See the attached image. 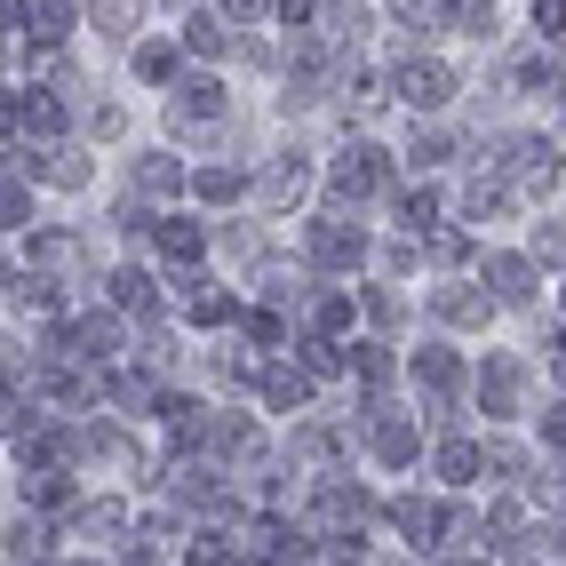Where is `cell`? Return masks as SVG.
<instances>
[{
	"label": "cell",
	"mask_w": 566,
	"mask_h": 566,
	"mask_svg": "<svg viewBox=\"0 0 566 566\" xmlns=\"http://www.w3.org/2000/svg\"><path fill=\"white\" fill-rule=\"evenodd\" d=\"M526 17H535V32H543V41H566V0H535Z\"/></svg>",
	"instance_id": "obj_39"
},
{
	"label": "cell",
	"mask_w": 566,
	"mask_h": 566,
	"mask_svg": "<svg viewBox=\"0 0 566 566\" xmlns=\"http://www.w3.org/2000/svg\"><path fill=\"white\" fill-rule=\"evenodd\" d=\"M391 96L431 120V112H447V96H455V72H447L439 56H407V64L391 72Z\"/></svg>",
	"instance_id": "obj_7"
},
{
	"label": "cell",
	"mask_w": 566,
	"mask_h": 566,
	"mask_svg": "<svg viewBox=\"0 0 566 566\" xmlns=\"http://www.w3.org/2000/svg\"><path fill=\"white\" fill-rule=\"evenodd\" d=\"M304 255L319 263V272L352 280L359 263H367V223H352V216H312V223H304Z\"/></svg>",
	"instance_id": "obj_4"
},
{
	"label": "cell",
	"mask_w": 566,
	"mask_h": 566,
	"mask_svg": "<svg viewBox=\"0 0 566 566\" xmlns=\"http://www.w3.org/2000/svg\"><path fill=\"white\" fill-rule=\"evenodd\" d=\"M192 192H200L208 208H232V200L255 192V176H248V168H192Z\"/></svg>",
	"instance_id": "obj_24"
},
{
	"label": "cell",
	"mask_w": 566,
	"mask_h": 566,
	"mask_svg": "<svg viewBox=\"0 0 566 566\" xmlns=\"http://www.w3.org/2000/svg\"><path fill=\"white\" fill-rule=\"evenodd\" d=\"M0 391H32V352L17 335H0Z\"/></svg>",
	"instance_id": "obj_34"
},
{
	"label": "cell",
	"mask_w": 566,
	"mask_h": 566,
	"mask_svg": "<svg viewBox=\"0 0 566 566\" xmlns=\"http://www.w3.org/2000/svg\"><path fill=\"white\" fill-rule=\"evenodd\" d=\"M295 367H304L312 384H335V375H344V344H335V335H304V344H295Z\"/></svg>",
	"instance_id": "obj_27"
},
{
	"label": "cell",
	"mask_w": 566,
	"mask_h": 566,
	"mask_svg": "<svg viewBox=\"0 0 566 566\" xmlns=\"http://www.w3.org/2000/svg\"><path fill=\"white\" fill-rule=\"evenodd\" d=\"M17 495H24V511H64V503H72V471L24 463V471H17Z\"/></svg>",
	"instance_id": "obj_19"
},
{
	"label": "cell",
	"mask_w": 566,
	"mask_h": 566,
	"mask_svg": "<svg viewBox=\"0 0 566 566\" xmlns=\"http://www.w3.org/2000/svg\"><path fill=\"white\" fill-rule=\"evenodd\" d=\"M9 558H17V566H49V558H56V526H49L41 511H24V518L9 526Z\"/></svg>",
	"instance_id": "obj_22"
},
{
	"label": "cell",
	"mask_w": 566,
	"mask_h": 566,
	"mask_svg": "<svg viewBox=\"0 0 566 566\" xmlns=\"http://www.w3.org/2000/svg\"><path fill=\"white\" fill-rule=\"evenodd\" d=\"M232 558H240V543L223 535V526H200V535L184 543V566H232Z\"/></svg>",
	"instance_id": "obj_32"
},
{
	"label": "cell",
	"mask_w": 566,
	"mask_h": 566,
	"mask_svg": "<svg viewBox=\"0 0 566 566\" xmlns=\"http://www.w3.org/2000/svg\"><path fill=\"white\" fill-rule=\"evenodd\" d=\"M447 153H455V136H447V128H415V136H407V160H415V168H439Z\"/></svg>",
	"instance_id": "obj_37"
},
{
	"label": "cell",
	"mask_w": 566,
	"mask_h": 566,
	"mask_svg": "<svg viewBox=\"0 0 566 566\" xmlns=\"http://www.w3.org/2000/svg\"><path fill=\"white\" fill-rule=\"evenodd\" d=\"M153 255L168 263V272H200V263H208V232L192 216H160L153 223Z\"/></svg>",
	"instance_id": "obj_12"
},
{
	"label": "cell",
	"mask_w": 566,
	"mask_h": 566,
	"mask_svg": "<svg viewBox=\"0 0 566 566\" xmlns=\"http://www.w3.org/2000/svg\"><path fill=\"white\" fill-rule=\"evenodd\" d=\"M176 304H184V319H192V327H232V319H240V304H232L216 280H200V272H184Z\"/></svg>",
	"instance_id": "obj_14"
},
{
	"label": "cell",
	"mask_w": 566,
	"mask_h": 566,
	"mask_svg": "<svg viewBox=\"0 0 566 566\" xmlns=\"http://www.w3.org/2000/svg\"><path fill=\"white\" fill-rule=\"evenodd\" d=\"M24 223H32V184L0 168V232H24Z\"/></svg>",
	"instance_id": "obj_33"
},
{
	"label": "cell",
	"mask_w": 566,
	"mask_h": 566,
	"mask_svg": "<svg viewBox=\"0 0 566 566\" xmlns=\"http://www.w3.org/2000/svg\"><path fill=\"white\" fill-rule=\"evenodd\" d=\"M359 312L384 327V335H399V327H407V295H391L384 280H375V287H359Z\"/></svg>",
	"instance_id": "obj_31"
},
{
	"label": "cell",
	"mask_w": 566,
	"mask_h": 566,
	"mask_svg": "<svg viewBox=\"0 0 566 566\" xmlns=\"http://www.w3.org/2000/svg\"><path fill=\"white\" fill-rule=\"evenodd\" d=\"M176 192H192V168L176 153H144L136 160V200H176Z\"/></svg>",
	"instance_id": "obj_17"
},
{
	"label": "cell",
	"mask_w": 566,
	"mask_h": 566,
	"mask_svg": "<svg viewBox=\"0 0 566 566\" xmlns=\"http://www.w3.org/2000/svg\"><path fill=\"white\" fill-rule=\"evenodd\" d=\"M255 399L272 407V415H304L312 407V375L295 367V359H263L255 367Z\"/></svg>",
	"instance_id": "obj_11"
},
{
	"label": "cell",
	"mask_w": 566,
	"mask_h": 566,
	"mask_svg": "<svg viewBox=\"0 0 566 566\" xmlns=\"http://www.w3.org/2000/svg\"><path fill=\"white\" fill-rule=\"evenodd\" d=\"M304 319H312V335H335V344H344L352 319H359V287H319L304 304Z\"/></svg>",
	"instance_id": "obj_18"
},
{
	"label": "cell",
	"mask_w": 566,
	"mask_h": 566,
	"mask_svg": "<svg viewBox=\"0 0 566 566\" xmlns=\"http://www.w3.org/2000/svg\"><path fill=\"white\" fill-rule=\"evenodd\" d=\"M439 479H447V486H479V479H486V447H479V439H447V447H439Z\"/></svg>",
	"instance_id": "obj_25"
},
{
	"label": "cell",
	"mask_w": 566,
	"mask_h": 566,
	"mask_svg": "<svg viewBox=\"0 0 566 566\" xmlns=\"http://www.w3.org/2000/svg\"><path fill=\"white\" fill-rule=\"evenodd\" d=\"M415 248H423L431 263H463V255H471V232H447V223H431V232L415 240Z\"/></svg>",
	"instance_id": "obj_36"
},
{
	"label": "cell",
	"mask_w": 566,
	"mask_h": 566,
	"mask_svg": "<svg viewBox=\"0 0 566 566\" xmlns=\"http://www.w3.org/2000/svg\"><path fill=\"white\" fill-rule=\"evenodd\" d=\"M511 208H518V200H511V184H503L495 168H479V176L463 184V216H471V223H495V216H511Z\"/></svg>",
	"instance_id": "obj_21"
},
{
	"label": "cell",
	"mask_w": 566,
	"mask_h": 566,
	"mask_svg": "<svg viewBox=\"0 0 566 566\" xmlns=\"http://www.w3.org/2000/svg\"><path fill=\"white\" fill-rule=\"evenodd\" d=\"M543 439H551L558 455H566V399H558V407H543Z\"/></svg>",
	"instance_id": "obj_43"
},
{
	"label": "cell",
	"mask_w": 566,
	"mask_h": 566,
	"mask_svg": "<svg viewBox=\"0 0 566 566\" xmlns=\"http://www.w3.org/2000/svg\"><path fill=\"white\" fill-rule=\"evenodd\" d=\"M407 375H415V384L431 391V415H455V391H463V359L447 352V344H415Z\"/></svg>",
	"instance_id": "obj_8"
},
{
	"label": "cell",
	"mask_w": 566,
	"mask_h": 566,
	"mask_svg": "<svg viewBox=\"0 0 566 566\" xmlns=\"http://www.w3.org/2000/svg\"><path fill=\"white\" fill-rule=\"evenodd\" d=\"M272 17H280V24H295V32H304V24L319 17V0H272Z\"/></svg>",
	"instance_id": "obj_41"
},
{
	"label": "cell",
	"mask_w": 566,
	"mask_h": 566,
	"mask_svg": "<svg viewBox=\"0 0 566 566\" xmlns=\"http://www.w3.org/2000/svg\"><path fill=\"white\" fill-rule=\"evenodd\" d=\"M558 312H566V280H558Z\"/></svg>",
	"instance_id": "obj_46"
},
{
	"label": "cell",
	"mask_w": 566,
	"mask_h": 566,
	"mask_svg": "<svg viewBox=\"0 0 566 566\" xmlns=\"http://www.w3.org/2000/svg\"><path fill=\"white\" fill-rule=\"evenodd\" d=\"M81 17L104 32V41H128L136 17H144V0H81Z\"/></svg>",
	"instance_id": "obj_26"
},
{
	"label": "cell",
	"mask_w": 566,
	"mask_h": 566,
	"mask_svg": "<svg viewBox=\"0 0 566 566\" xmlns=\"http://www.w3.org/2000/svg\"><path fill=\"white\" fill-rule=\"evenodd\" d=\"M344 367L359 375V391H367V399H384V391H391V375H399L391 344H352V352H344Z\"/></svg>",
	"instance_id": "obj_23"
},
{
	"label": "cell",
	"mask_w": 566,
	"mask_h": 566,
	"mask_svg": "<svg viewBox=\"0 0 566 566\" xmlns=\"http://www.w3.org/2000/svg\"><path fill=\"white\" fill-rule=\"evenodd\" d=\"M184 49H192V56H223V49H232V32H223L216 9H200V17H184Z\"/></svg>",
	"instance_id": "obj_30"
},
{
	"label": "cell",
	"mask_w": 566,
	"mask_h": 566,
	"mask_svg": "<svg viewBox=\"0 0 566 566\" xmlns=\"http://www.w3.org/2000/svg\"><path fill=\"white\" fill-rule=\"evenodd\" d=\"M551 375H558V384H566V335H558V344H551Z\"/></svg>",
	"instance_id": "obj_44"
},
{
	"label": "cell",
	"mask_w": 566,
	"mask_h": 566,
	"mask_svg": "<svg viewBox=\"0 0 566 566\" xmlns=\"http://www.w3.org/2000/svg\"><path fill=\"white\" fill-rule=\"evenodd\" d=\"M32 24V0H0V41H9V32H24Z\"/></svg>",
	"instance_id": "obj_42"
},
{
	"label": "cell",
	"mask_w": 566,
	"mask_h": 566,
	"mask_svg": "<svg viewBox=\"0 0 566 566\" xmlns=\"http://www.w3.org/2000/svg\"><path fill=\"white\" fill-rule=\"evenodd\" d=\"M216 17L232 24V32H248V24H263V17H272V0H216Z\"/></svg>",
	"instance_id": "obj_38"
},
{
	"label": "cell",
	"mask_w": 566,
	"mask_h": 566,
	"mask_svg": "<svg viewBox=\"0 0 566 566\" xmlns=\"http://www.w3.org/2000/svg\"><path fill=\"white\" fill-rule=\"evenodd\" d=\"M384 518H391V535H407L415 551L447 543V511H439V503H423V495H399V503H391Z\"/></svg>",
	"instance_id": "obj_15"
},
{
	"label": "cell",
	"mask_w": 566,
	"mask_h": 566,
	"mask_svg": "<svg viewBox=\"0 0 566 566\" xmlns=\"http://www.w3.org/2000/svg\"><path fill=\"white\" fill-rule=\"evenodd\" d=\"M223 128V81L192 72V81H168V136H208Z\"/></svg>",
	"instance_id": "obj_6"
},
{
	"label": "cell",
	"mask_w": 566,
	"mask_h": 566,
	"mask_svg": "<svg viewBox=\"0 0 566 566\" xmlns=\"http://www.w3.org/2000/svg\"><path fill=\"white\" fill-rule=\"evenodd\" d=\"M391 223H399V240H423L431 223H439V200L431 192H399L391 200Z\"/></svg>",
	"instance_id": "obj_29"
},
{
	"label": "cell",
	"mask_w": 566,
	"mask_h": 566,
	"mask_svg": "<svg viewBox=\"0 0 566 566\" xmlns=\"http://www.w3.org/2000/svg\"><path fill=\"white\" fill-rule=\"evenodd\" d=\"M486 295L495 304H535V255H486Z\"/></svg>",
	"instance_id": "obj_16"
},
{
	"label": "cell",
	"mask_w": 566,
	"mask_h": 566,
	"mask_svg": "<svg viewBox=\"0 0 566 566\" xmlns=\"http://www.w3.org/2000/svg\"><path fill=\"white\" fill-rule=\"evenodd\" d=\"M431 319H439V327H463V335H479L486 319H495V295H486V287H471V280H447V287H431Z\"/></svg>",
	"instance_id": "obj_10"
},
{
	"label": "cell",
	"mask_w": 566,
	"mask_h": 566,
	"mask_svg": "<svg viewBox=\"0 0 566 566\" xmlns=\"http://www.w3.org/2000/svg\"><path fill=\"white\" fill-rule=\"evenodd\" d=\"M367 447H375V463H384V471H407L415 455H423V431H415V415L375 407V415H367Z\"/></svg>",
	"instance_id": "obj_9"
},
{
	"label": "cell",
	"mask_w": 566,
	"mask_h": 566,
	"mask_svg": "<svg viewBox=\"0 0 566 566\" xmlns=\"http://www.w3.org/2000/svg\"><path fill=\"white\" fill-rule=\"evenodd\" d=\"M486 168H495L511 184V200L526 208V200H543L551 184L566 176V153H558L551 136H503V144H486Z\"/></svg>",
	"instance_id": "obj_1"
},
{
	"label": "cell",
	"mask_w": 566,
	"mask_h": 566,
	"mask_svg": "<svg viewBox=\"0 0 566 566\" xmlns=\"http://www.w3.org/2000/svg\"><path fill=\"white\" fill-rule=\"evenodd\" d=\"M176 72H184V49H176V41H144V49H136V81H153V88H168Z\"/></svg>",
	"instance_id": "obj_28"
},
{
	"label": "cell",
	"mask_w": 566,
	"mask_h": 566,
	"mask_svg": "<svg viewBox=\"0 0 566 566\" xmlns=\"http://www.w3.org/2000/svg\"><path fill=\"white\" fill-rule=\"evenodd\" d=\"M304 192H312V153H280L272 168L255 176V200H263V208H295Z\"/></svg>",
	"instance_id": "obj_13"
},
{
	"label": "cell",
	"mask_w": 566,
	"mask_h": 566,
	"mask_svg": "<svg viewBox=\"0 0 566 566\" xmlns=\"http://www.w3.org/2000/svg\"><path fill=\"white\" fill-rule=\"evenodd\" d=\"M447 566H486V558H471V551H463V558H447Z\"/></svg>",
	"instance_id": "obj_45"
},
{
	"label": "cell",
	"mask_w": 566,
	"mask_h": 566,
	"mask_svg": "<svg viewBox=\"0 0 566 566\" xmlns=\"http://www.w3.org/2000/svg\"><path fill=\"white\" fill-rule=\"evenodd\" d=\"M375 192H391V153H384V144H367V136H352L344 153L327 160V200L335 208H359Z\"/></svg>",
	"instance_id": "obj_2"
},
{
	"label": "cell",
	"mask_w": 566,
	"mask_h": 566,
	"mask_svg": "<svg viewBox=\"0 0 566 566\" xmlns=\"http://www.w3.org/2000/svg\"><path fill=\"white\" fill-rule=\"evenodd\" d=\"M248 344H255V352H280V344H287V312H280V304L248 312Z\"/></svg>",
	"instance_id": "obj_35"
},
{
	"label": "cell",
	"mask_w": 566,
	"mask_h": 566,
	"mask_svg": "<svg viewBox=\"0 0 566 566\" xmlns=\"http://www.w3.org/2000/svg\"><path fill=\"white\" fill-rule=\"evenodd\" d=\"M24 263L41 280H56V287H72V280H88V240L72 232V223H32V240H24Z\"/></svg>",
	"instance_id": "obj_3"
},
{
	"label": "cell",
	"mask_w": 566,
	"mask_h": 566,
	"mask_svg": "<svg viewBox=\"0 0 566 566\" xmlns=\"http://www.w3.org/2000/svg\"><path fill=\"white\" fill-rule=\"evenodd\" d=\"M104 295H112V312H136V319H144V312L160 304V280L144 272V263H120V272L104 280Z\"/></svg>",
	"instance_id": "obj_20"
},
{
	"label": "cell",
	"mask_w": 566,
	"mask_h": 566,
	"mask_svg": "<svg viewBox=\"0 0 566 566\" xmlns=\"http://www.w3.org/2000/svg\"><path fill=\"white\" fill-rule=\"evenodd\" d=\"M535 255L543 263H566V223H535Z\"/></svg>",
	"instance_id": "obj_40"
},
{
	"label": "cell",
	"mask_w": 566,
	"mask_h": 566,
	"mask_svg": "<svg viewBox=\"0 0 566 566\" xmlns=\"http://www.w3.org/2000/svg\"><path fill=\"white\" fill-rule=\"evenodd\" d=\"M0 287H9V263H0Z\"/></svg>",
	"instance_id": "obj_47"
},
{
	"label": "cell",
	"mask_w": 566,
	"mask_h": 566,
	"mask_svg": "<svg viewBox=\"0 0 566 566\" xmlns=\"http://www.w3.org/2000/svg\"><path fill=\"white\" fill-rule=\"evenodd\" d=\"M479 415H495V423H518L526 415V359L518 352H486L479 359Z\"/></svg>",
	"instance_id": "obj_5"
}]
</instances>
